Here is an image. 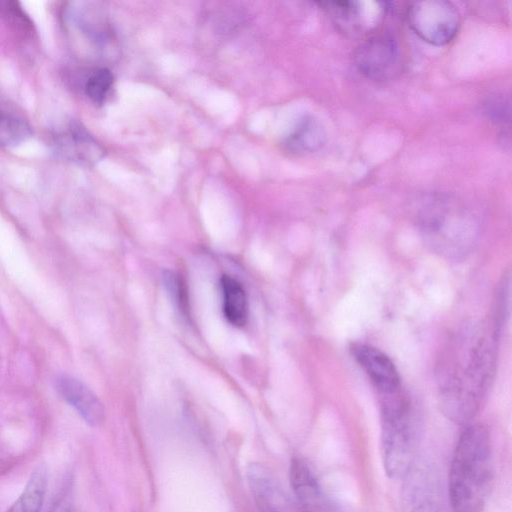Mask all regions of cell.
<instances>
[{"label": "cell", "mask_w": 512, "mask_h": 512, "mask_svg": "<svg viewBox=\"0 0 512 512\" xmlns=\"http://www.w3.org/2000/svg\"><path fill=\"white\" fill-rule=\"evenodd\" d=\"M70 512H74V511H70Z\"/></svg>", "instance_id": "obj_20"}, {"label": "cell", "mask_w": 512, "mask_h": 512, "mask_svg": "<svg viewBox=\"0 0 512 512\" xmlns=\"http://www.w3.org/2000/svg\"><path fill=\"white\" fill-rule=\"evenodd\" d=\"M352 354L381 395L400 389V377L392 360L380 349L364 343L352 347Z\"/></svg>", "instance_id": "obj_10"}, {"label": "cell", "mask_w": 512, "mask_h": 512, "mask_svg": "<svg viewBox=\"0 0 512 512\" xmlns=\"http://www.w3.org/2000/svg\"><path fill=\"white\" fill-rule=\"evenodd\" d=\"M353 60L363 76L375 81L393 77L400 66V52L396 38L387 32L369 35L356 47Z\"/></svg>", "instance_id": "obj_6"}, {"label": "cell", "mask_w": 512, "mask_h": 512, "mask_svg": "<svg viewBox=\"0 0 512 512\" xmlns=\"http://www.w3.org/2000/svg\"><path fill=\"white\" fill-rule=\"evenodd\" d=\"M416 224L427 244L448 258L470 252L479 225L473 212L447 197H430L416 212Z\"/></svg>", "instance_id": "obj_3"}, {"label": "cell", "mask_w": 512, "mask_h": 512, "mask_svg": "<svg viewBox=\"0 0 512 512\" xmlns=\"http://www.w3.org/2000/svg\"><path fill=\"white\" fill-rule=\"evenodd\" d=\"M223 291V312L227 321L242 327L248 320V298L241 283L229 275L221 278Z\"/></svg>", "instance_id": "obj_13"}, {"label": "cell", "mask_w": 512, "mask_h": 512, "mask_svg": "<svg viewBox=\"0 0 512 512\" xmlns=\"http://www.w3.org/2000/svg\"><path fill=\"white\" fill-rule=\"evenodd\" d=\"M56 389L82 419L91 426H100L105 420V409L99 398L85 384L69 375L56 380Z\"/></svg>", "instance_id": "obj_11"}, {"label": "cell", "mask_w": 512, "mask_h": 512, "mask_svg": "<svg viewBox=\"0 0 512 512\" xmlns=\"http://www.w3.org/2000/svg\"><path fill=\"white\" fill-rule=\"evenodd\" d=\"M490 432L483 424L468 425L460 434L449 470L453 512H482L494 482Z\"/></svg>", "instance_id": "obj_2"}, {"label": "cell", "mask_w": 512, "mask_h": 512, "mask_svg": "<svg viewBox=\"0 0 512 512\" xmlns=\"http://www.w3.org/2000/svg\"><path fill=\"white\" fill-rule=\"evenodd\" d=\"M247 475L251 493L260 512H301L298 504L264 466L251 464Z\"/></svg>", "instance_id": "obj_9"}, {"label": "cell", "mask_w": 512, "mask_h": 512, "mask_svg": "<svg viewBox=\"0 0 512 512\" xmlns=\"http://www.w3.org/2000/svg\"><path fill=\"white\" fill-rule=\"evenodd\" d=\"M49 481L48 467L39 463L31 472L23 491L6 512H41Z\"/></svg>", "instance_id": "obj_12"}, {"label": "cell", "mask_w": 512, "mask_h": 512, "mask_svg": "<svg viewBox=\"0 0 512 512\" xmlns=\"http://www.w3.org/2000/svg\"><path fill=\"white\" fill-rule=\"evenodd\" d=\"M325 130L313 117H305L297 124L285 141L290 152L307 153L320 149L325 142Z\"/></svg>", "instance_id": "obj_14"}, {"label": "cell", "mask_w": 512, "mask_h": 512, "mask_svg": "<svg viewBox=\"0 0 512 512\" xmlns=\"http://www.w3.org/2000/svg\"><path fill=\"white\" fill-rule=\"evenodd\" d=\"M381 454L386 474L393 479L408 476L419 442L420 425L411 401L401 393L382 395Z\"/></svg>", "instance_id": "obj_4"}, {"label": "cell", "mask_w": 512, "mask_h": 512, "mask_svg": "<svg viewBox=\"0 0 512 512\" xmlns=\"http://www.w3.org/2000/svg\"><path fill=\"white\" fill-rule=\"evenodd\" d=\"M485 112L496 123L510 122V101L503 95L494 94L489 96L485 103Z\"/></svg>", "instance_id": "obj_19"}, {"label": "cell", "mask_w": 512, "mask_h": 512, "mask_svg": "<svg viewBox=\"0 0 512 512\" xmlns=\"http://www.w3.org/2000/svg\"><path fill=\"white\" fill-rule=\"evenodd\" d=\"M163 283L173 304L183 316L187 317L189 304L184 281L177 273L166 270L163 273Z\"/></svg>", "instance_id": "obj_18"}, {"label": "cell", "mask_w": 512, "mask_h": 512, "mask_svg": "<svg viewBox=\"0 0 512 512\" xmlns=\"http://www.w3.org/2000/svg\"><path fill=\"white\" fill-rule=\"evenodd\" d=\"M31 126L21 117L0 108V146L16 147L31 138Z\"/></svg>", "instance_id": "obj_16"}, {"label": "cell", "mask_w": 512, "mask_h": 512, "mask_svg": "<svg viewBox=\"0 0 512 512\" xmlns=\"http://www.w3.org/2000/svg\"><path fill=\"white\" fill-rule=\"evenodd\" d=\"M53 152L61 159L82 166H92L104 156V149L77 120H71L52 137Z\"/></svg>", "instance_id": "obj_7"}, {"label": "cell", "mask_w": 512, "mask_h": 512, "mask_svg": "<svg viewBox=\"0 0 512 512\" xmlns=\"http://www.w3.org/2000/svg\"><path fill=\"white\" fill-rule=\"evenodd\" d=\"M320 5L344 31L354 33L366 26V7L361 2H321Z\"/></svg>", "instance_id": "obj_15"}, {"label": "cell", "mask_w": 512, "mask_h": 512, "mask_svg": "<svg viewBox=\"0 0 512 512\" xmlns=\"http://www.w3.org/2000/svg\"><path fill=\"white\" fill-rule=\"evenodd\" d=\"M412 30L423 41L442 46L452 41L460 25L456 7L448 1L432 0L412 3L407 9Z\"/></svg>", "instance_id": "obj_5"}, {"label": "cell", "mask_w": 512, "mask_h": 512, "mask_svg": "<svg viewBox=\"0 0 512 512\" xmlns=\"http://www.w3.org/2000/svg\"><path fill=\"white\" fill-rule=\"evenodd\" d=\"M290 483L301 512H339L305 460L301 458L292 460Z\"/></svg>", "instance_id": "obj_8"}, {"label": "cell", "mask_w": 512, "mask_h": 512, "mask_svg": "<svg viewBox=\"0 0 512 512\" xmlns=\"http://www.w3.org/2000/svg\"><path fill=\"white\" fill-rule=\"evenodd\" d=\"M112 84V73L106 68H99L95 70L86 81V95L93 103L101 105L106 99Z\"/></svg>", "instance_id": "obj_17"}, {"label": "cell", "mask_w": 512, "mask_h": 512, "mask_svg": "<svg viewBox=\"0 0 512 512\" xmlns=\"http://www.w3.org/2000/svg\"><path fill=\"white\" fill-rule=\"evenodd\" d=\"M495 340L480 325L464 332L450 347L440 372L439 397L451 421L468 423L479 411L494 370Z\"/></svg>", "instance_id": "obj_1"}]
</instances>
